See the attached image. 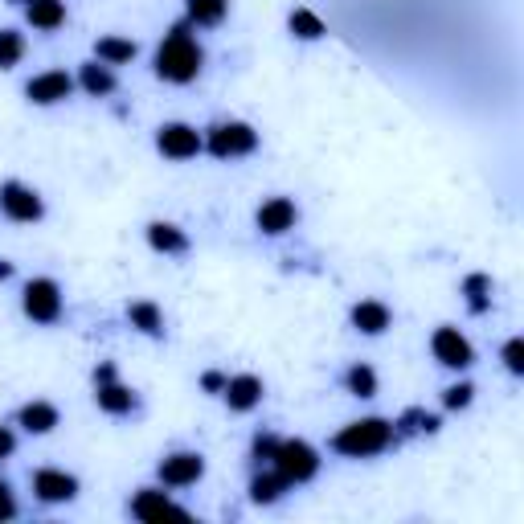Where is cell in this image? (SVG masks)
<instances>
[{"label":"cell","mask_w":524,"mask_h":524,"mask_svg":"<svg viewBox=\"0 0 524 524\" xmlns=\"http://www.w3.org/2000/svg\"><path fill=\"white\" fill-rule=\"evenodd\" d=\"M205 66V50L197 46V37H193V25L181 21V25H172L164 37H160V46H156V58H152V70L160 82H172V86H189Z\"/></svg>","instance_id":"6da1fadb"},{"label":"cell","mask_w":524,"mask_h":524,"mask_svg":"<svg viewBox=\"0 0 524 524\" xmlns=\"http://www.w3.org/2000/svg\"><path fill=\"white\" fill-rule=\"evenodd\" d=\"M393 443H398V430H393L389 418H357L328 439V447L344 459H373V455H385Z\"/></svg>","instance_id":"7a4b0ae2"},{"label":"cell","mask_w":524,"mask_h":524,"mask_svg":"<svg viewBox=\"0 0 524 524\" xmlns=\"http://www.w3.org/2000/svg\"><path fill=\"white\" fill-rule=\"evenodd\" d=\"M205 152L213 160H242L258 152V131L246 119H222L205 131Z\"/></svg>","instance_id":"3957f363"},{"label":"cell","mask_w":524,"mask_h":524,"mask_svg":"<svg viewBox=\"0 0 524 524\" xmlns=\"http://www.w3.org/2000/svg\"><path fill=\"white\" fill-rule=\"evenodd\" d=\"M271 467L287 479V488L308 484V479H316V471H320V451L312 443H303V439H279V447L271 455Z\"/></svg>","instance_id":"277c9868"},{"label":"cell","mask_w":524,"mask_h":524,"mask_svg":"<svg viewBox=\"0 0 524 524\" xmlns=\"http://www.w3.org/2000/svg\"><path fill=\"white\" fill-rule=\"evenodd\" d=\"M21 312L33 320V324H58L62 320V287L58 279H29L25 291H21Z\"/></svg>","instance_id":"5b68a950"},{"label":"cell","mask_w":524,"mask_h":524,"mask_svg":"<svg viewBox=\"0 0 524 524\" xmlns=\"http://www.w3.org/2000/svg\"><path fill=\"white\" fill-rule=\"evenodd\" d=\"M156 152L164 160H193L205 152V136L193 127V123H181V119H172V123H160L156 127Z\"/></svg>","instance_id":"8992f818"},{"label":"cell","mask_w":524,"mask_h":524,"mask_svg":"<svg viewBox=\"0 0 524 524\" xmlns=\"http://www.w3.org/2000/svg\"><path fill=\"white\" fill-rule=\"evenodd\" d=\"M0 213L17 226H33L46 217V201H41V193L25 181H5L0 185Z\"/></svg>","instance_id":"52a82bcc"},{"label":"cell","mask_w":524,"mask_h":524,"mask_svg":"<svg viewBox=\"0 0 524 524\" xmlns=\"http://www.w3.org/2000/svg\"><path fill=\"white\" fill-rule=\"evenodd\" d=\"M430 353H434V361H439L443 369H471V365H475L471 340H467L459 328H451V324H439V328H434Z\"/></svg>","instance_id":"ba28073f"},{"label":"cell","mask_w":524,"mask_h":524,"mask_svg":"<svg viewBox=\"0 0 524 524\" xmlns=\"http://www.w3.org/2000/svg\"><path fill=\"white\" fill-rule=\"evenodd\" d=\"M156 475L164 488H193L205 475V455L201 451H172L156 463Z\"/></svg>","instance_id":"9c48e42d"},{"label":"cell","mask_w":524,"mask_h":524,"mask_svg":"<svg viewBox=\"0 0 524 524\" xmlns=\"http://www.w3.org/2000/svg\"><path fill=\"white\" fill-rule=\"evenodd\" d=\"M29 484H33V496L41 504H70L78 496V475L62 471V467H37L29 475Z\"/></svg>","instance_id":"30bf717a"},{"label":"cell","mask_w":524,"mask_h":524,"mask_svg":"<svg viewBox=\"0 0 524 524\" xmlns=\"http://www.w3.org/2000/svg\"><path fill=\"white\" fill-rule=\"evenodd\" d=\"M74 95V78L66 70H41L25 82V99L33 107H54V103H66Z\"/></svg>","instance_id":"8fae6325"},{"label":"cell","mask_w":524,"mask_h":524,"mask_svg":"<svg viewBox=\"0 0 524 524\" xmlns=\"http://www.w3.org/2000/svg\"><path fill=\"white\" fill-rule=\"evenodd\" d=\"M295 222H299V209H295L291 197H267L254 209V226H258V234H267V238H279V234L295 230Z\"/></svg>","instance_id":"7c38bea8"},{"label":"cell","mask_w":524,"mask_h":524,"mask_svg":"<svg viewBox=\"0 0 524 524\" xmlns=\"http://www.w3.org/2000/svg\"><path fill=\"white\" fill-rule=\"evenodd\" d=\"M127 512L136 516V520H164V516H177V520H189V512L172 500L168 492H160V488H140L136 496H131V504H127Z\"/></svg>","instance_id":"4fadbf2b"},{"label":"cell","mask_w":524,"mask_h":524,"mask_svg":"<svg viewBox=\"0 0 524 524\" xmlns=\"http://www.w3.org/2000/svg\"><path fill=\"white\" fill-rule=\"evenodd\" d=\"M262 393H267L262 377H254V373H238V377L226 381L222 398H226V406H230L234 414H250L254 406H262Z\"/></svg>","instance_id":"5bb4252c"},{"label":"cell","mask_w":524,"mask_h":524,"mask_svg":"<svg viewBox=\"0 0 524 524\" xmlns=\"http://www.w3.org/2000/svg\"><path fill=\"white\" fill-rule=\"evenodd\" d=\"M95 406H99L103 414H111V418H123V414L136 410V389H127L119 377L95 381Z\"/></svg>","instance_id":"9a60e30c"},{"label":"cell","mask_w":524,"mask_h":524,"mask_svg":"<svg viewBox=\"0 0 524 524\" xmlns=\"http://www.w3.org/2000/svg\"><path fill=\"white\" fill-rule=\"evenodd\" d=\"M348 324H353L361 336H381L393 324V312L381 299H361V303H353V312H348Z\"/></svg>","instance_id":"2e32d148"},{"label":"cell","mask_w":524,"mask_h":524,"mask_svg":"<svg viewBox=\"0 0 524 524\" xmlns=\"http://www.w3.org/2000/svg\"><path fill=\"white\" fill-rule=\"evenodd\" d=\"M62 422V414H58V406L54 402H25L21 410H17V426L25 430V434H50L54 426Z\"/></svg>","instance_id":"e0dca14e"},{"label":"cell","mask_w":524,"mask_h":524,"mask_svg":"<svg viewBox=\"0 0 524 524\" xmlns=\"http://www.w3.org/2000/svg\"><path fill=\"white\" fill-rule=\"evenodd\" d=\"M25 5V21L41 33H54L66 25V0H21Z\"/></svg>","instance_id":"ac0fdd59"},{"label":"cell","mask_w":524,"mask_h":524,"mask_svg":"<svg viewBox=\"0 0 524 524\" xmlns=\"http://www.w3.org/2000/svg\"><path fill=\"white\" fill-rule=\"evenodd\" d=\"M78 86L91 99H107V95H115V70L111 66H103L99 58L95 62H82L78 66Z\"/></svg>","instance_id":"d6986e66"},{"label":"cell","mask_w":524,"mask_h":524,"mask_svg":"<svg viewBox=\"0 0 524 524\" xmlns=\"http://www.w3.org/2000/svg\"><path fill=\"white\" fill-rule=\"evenodd\" d=\"M136 54H140V46L131 37H119V33H107V37H99L95 41V58L103 62V66H127V62H136Z\"/></svg>","instance_id":"ffe728a7"},{"label":"cell","mask_w":524,"mask_h":524,"mask_svg":"<svg viewBox=\"0 0 524 524\" xmlns=\"http://www.w3.org/2000/svg\"><path fill=\"white\" fill-rule=\"evenodd\" d=\"M148 246L156 254H185L189 250V234L177 222H148Z\"/></svg>","instance_id":"44dd1931"},{"label":"cell","mask_w":524,"mask_h":524,"mask_svg":"<svg viewBox=\"0 0 524 524\" xmlns=\"http://www.w3.org/2000/svg\"><path fill=\"white\" fill-rule=\"evenodd\" d=\"M127 324L136 328V332H144V336H152V340H160V336H164V312L156 308L152 299H136V303H127Z\"/></svg>","instance_id":"7402d4cb"},{"label":"cell","mask_w":524,"mask_h":524,"mask_svg":"<svg viewBox=\"0 0 524 524\" xmlns=\"http://www.w3.org/2000/svg\"><path fill=\"white\" fill-rule=\"evenodd\" d=\"M230 17V0H185V21L197 29H217Z\"/></svg>","instance_id":"603a6c76"},{"label":"cell","mask_w":524,"mask_h":524,"mask_svg":"<svg viewBox=\"0 0 524 524\" xmlns=\"http://www.w3.org/2000/svg\"><path fill=\"white\" fill-rule=\"evenodd\" d=\"M283 492H287V479H283L275 467H271V471H254V479H250V500H254L258 508L279 504Z\"/></svg>","instance_id":"cb8c5ba5"},{"label":"cell","mask_w":524,"mask_h":524,"mask_svg":"<svg viewBox=\"0 0 524 524\" xmlns=\"http://www.w3.org/2000/svg\"><path fill=\"white\" fill-rule=\"evenodd\" d=\"M459 295L467 299V312H471V316H484V312L492 308V279H488L484 271H471V275L463 279Z\"/></svg>","instance_id":"d4e9b609"},{"label":"cell","mask_w":524,"mask_h":524,"mask_svg":"<svg viewBox=\"0 0 524 524\" xmlns=\"http://www.w3.org/2000/svg\"><path fill=\"white\" fill-rule=\"evenodd\" d=\"M287 29H291V37L295 41H320L324 33H328V25H324V17L320 13H312V9H291V17H287Z\"/></svg>","instance_id":"484cf974"},{"label":"cell","mask_w":524,"mask_h":524,"mask_svg":"<svg viewBox=\"0 0 524 524\" xmlns=\"http://www.w3.org/2000/svg\"><path fill=\"white\" fill-rule=\"evenodd\" d=\"M344 389L353 393V398H377V373H373V365H365V361L348 365V373H344Z\"/></svg>","instance_id":"4316f807"},{"label":"cell","mask_w":524,"mask_h":524,"mask_svg":"<svg viewBox=\"0 0 524 524\" xmlns=\"http://www.w3.org/2000/svg\"><path fill=\"white\" fill-rule=\"evenodd\" d=\"M439 414H426V410H406L398 422H393V430H398V434H439Z\"/></svg>","instance_id":"83f0119b"},{"label":"cell","mask_w":524,"mask_h":524,"mask_svg":"<svg viewBox=\"0 0 524 524\" xmlns=\"http://www.w3.org/2000/svg\"><path fill=\"white\" fill-rule=\"evenodd\" d=\"M25 58V33L0 29V70H13Z\"/></svg>","instance_id":"f1b7e54d"},{"label":"cell","mask_w":524,"mask_h":524,"mask_svg":"<svg viewBox=\"0 0 524 524\" xmlns=\"http://www.w3.org/2000/svg\"><path fill=\"white\" fill-rule=\"evenodd\" d=\"M275 447H279V434H271V430H258V434H254V443H250V463H254V467L271 463Z\"/></svg>","instance_id":"f546056e"},{"label":"cell","mask_w":524,"mask_h":524,"mask_svg":"<svg viewBox=\"0 0 524 524\" xmlns=\"http://www.w3.org/2000/svg\"><path fill=\"white\" fill-rule=\"evenodd\" d=\"M471 398H475V385H471V381H459V385H447V389H443V406H447V410H467Z\"/></svg>","instance_id":"4dcf8cb0"},{"label":"cell","mask_w":524,"mask_h":524,"mask_svg":"<svg viewBox=\"0 0 524 524\" xmlns=\"http://www.w3.org/2000/svg\"><path fill=\"white\" fill-rule=\"evenodd\" d=\"M500 357H504V369H508L512 377H520V373H524V340H520V336L504 340V348H500Z\"/></svg>","instance_id":"1f68e13d"},{"label":"cell","mask_w":524,"mask_h":524,"mask_svg":"<svg viewBox=\"0 0 524 524\" xmlns=\"http://www.w3.org/2000/svg\"><path fill=\"white\" fill-rule=\"evenodd\" d=\"M13 516H17V496H13V488L5 484V479H0V524L13 520Z\"/></svg>","instance_id":"d6a6232c"},{"label":"cell","mask_w":524,"mask_h":524,"mask_svg":"<svg viewBox=\"0 0 524 524\" xmlns=\"http://www.w3.org/2000/svg\"><path fill=\"white\" fill-rule=\"evenodd\" d=\"M226 381H230V377H226L222 369H205V373H201V389H205V393H222Z\"/></svg>","instance_id":"836d02e7"},{"label":"cell","mask_w":524,"mask_h":524,"mask_svg":"<svg viewBox=\"0 0 524 524\" xmlns=\"http://www.w3.org/2000/svg\"><path fill=\"white\" fill-rule=\"evenodd\" d=\"M13 451H17V434L9 426H0V463H5Z\"/></svg>","instance_id":"e575fe53"},{"label":"cell","mask_w":524,"mask_h":524,"mask_svg":"<svg viewBox=\"0 0 524 524\" xmlns=\"http://www.w3.org/2000/svg\"><path fill=\"white\" fill-rule=\"evenodd\" d=\"M111 377H119V369H115L111 361H103V365H95V381H111Z\"/></svg>","instance_id":"d590c367"},{"label":"cell","mask_w":524,"mask_h":524,"mask_svg":"<svg viewBox=\"0 0 524 524\" xmlns=\"http://www.w3.org/2000/svg\"><path fill=\"white\" fill-rule=\"evenodd\" d=\"M5 279H13V262H9V258H0V283H5Z\"/></svg>","instance_id":"8d00e7d4"}]
</instances>
